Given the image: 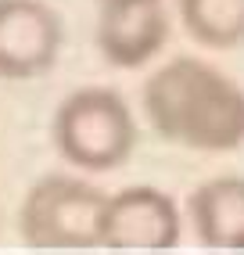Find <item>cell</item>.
<instances>
[{"label":"cell","instance_id":"obj_1","mask_svg":"<svg viewBox=\"0 0 244 255\" xmlns=\"http://www.w3.org/2000/svg\"><path fill=\"white\" fill-rule=\"evenodd\" d=\"M144 115L162 140L187 151H234L244 144V90L201 58H169L144 83Z\"/></svg>","mask_w":244,"mask_h":255},{"label":"cell","instance_id":"obj_2","mask_svg":"<svg viewBox=\"0 0 244 255\" xmlns=\"http://www.w3.org/2000/svg\"><path fill=\"white\" fill-rule=\"evenodd\" d=\"M58 155L83 173H112L136 151L140 129L129 101L112 87L72 90L50 123Z\"/></svg>","mask_w":244,"mask_h":255},{"label":"cell","instance_id":"obj_3","mask_svg":"<svg viewBox=\"0 0 244 255\" xmlns=\"http://www.w3.org/2000/svg\"><path fill=\"white\" fill-rule=\"evenodd\" d=\"M108 194L83 176L50 173L25 191L18 205V237L40 252L101 248V219Z\"/></svg>","mask_w":244,"mask_h":255},{"label":"cell","instance_id":"obj_4","mask_svg":"<svg viewBox=\"0 0 244 255\" xmlns=\"http://www.w3.org/2000/svg\"><path fill=\"white\" fill-rule=\"evenodd\" d=\"M180 209L151 183L108 194L101 219V248L115 252H169L180 245Z\"/></svg>","mask_w":244,"mask_h":255},{"label":"cell","instance_id":"obj_5","mask_svg":"<svg viewBox=\"0 0 244 255\" xmlns=\"http://www.w3.org/2000/svg\"><path fill=\"white\" fill-rule=\"evenodd\" d=\"M65 29L43 0H0V79H36L58 65Z\"/></svg>","mask_w":244,"mask_h":255},{"label":"cell","instance_id":"obj_6","mask_svg":"<svg viewBox=\"0 0 244 255\" xmlns=\"http://www.w3.org/2000/svg\"><path fill=\"white\" fill-rule=\"evenodd\" d=\"M97 50L115 69H140L169 43L165 0H97Z\"/></svg>","mask_w":244,"mask_h":255},{"label":"cell","instance_id":"obj_7","mask_svg":"<svg viewBox=\"0 0 244 255\" xmlns=\"http://www.w3.org/2000/svg\"><path fill=\"white\" fill-rule=\"evenodd\" d=\"M194 237L216 252H244V176H212L187 198Z\"/></svg>","mask_w":244,"mask_h":255},{"label":"cell","instance_id":"obj_8","mask_svg":"<svg viewBox=\"0 0 244 255\" xmlns=\"http://www.w3.org/2000/svg\"><path fill=\"white\" fill-rule=\"evenodd\" d=\"M180 22L187 36L212 47L230 50L244 43V0H180Z\"/></svg>","mask_w":244,"mask_h":255}]
</instances>
